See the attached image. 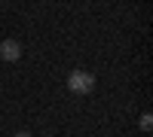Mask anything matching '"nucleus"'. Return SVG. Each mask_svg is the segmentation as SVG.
Segmentation results:
<instances>
[{
	"instance_id": "obj_1",
	"label": "nucleus",
	"mask_w": 153,
	"mask_h": 137,
	"mask_svg": "<svg viewBox=\"0 0 153 137\" xmlns=\"http://www.w3.org/2000/svg\"><path fill=\"white\" fill-rule=\"evenodd\" d=\"M68 89L76 92V95H89V92L95 89V76L86 73V70H74L71 76H68Z\"/></svg>"
},
{
	"instance_id": "obj_2",
	"label": "nucleus",
	"mask_w": 153,
	"mask_h": 137,
	"mask_svg": "<svg viewBox=\"0 0 153 137\" xmlns=\"http://www.w3.org/2000/svg\"><path fill=\"white\" fill-rule=\"evenodd\" d=\"M19 55H22V46L16 40H3L0 43V58L3 61H19Z\"/></svg>"
},
{
	"instance_id": "obj_3",
	"label": "nucleus",
	"mask_w": 153,
	"mask_h": 137,
	"mask_svg": "<svg viewBox=\"0 0 153 137\" xmlns=\"http://www.w3.org/2000/svg\"><path fill=\"white\" fill-rule=\"evenodd\" d=\"M138 125H141V131H150V125H153V119H150V116L144 113V116H141V122H138Z\"/></svg>"
},
{
	"instance_id": "obj_4",
	"label": "nucleus",
	"mask_w": 153,
	"mask_h": 137,
	"mask_svg": "<svg viewBox=\"0 0 153 137\" xmlns=\"http://www.w3.org/2000/svg\"><path fill=\"white\" fill-rule=\"evenodd\" d=\"M19 137H31V134H28V131H19Z\"/></svg>"
}]
</instances>
